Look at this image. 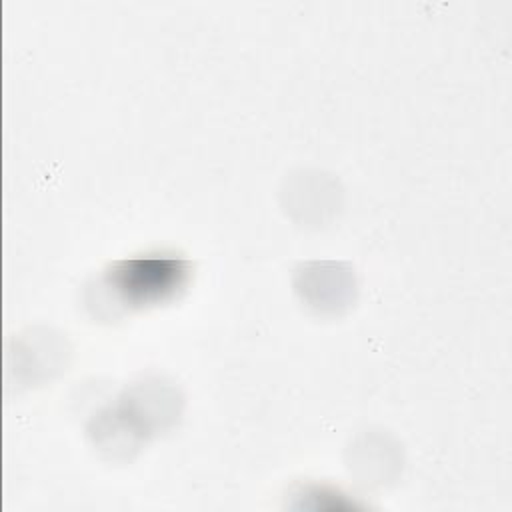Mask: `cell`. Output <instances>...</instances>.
Masks as SVG:
<instances>
[{"mask_svg":"<svg viewBox=\"0 0 512 512\" xmlns=\"http://www.w3.org/2000/svg\"><path fill=\"white\" fill-rule=\"evenodd\" d=\"M186 280V264L174 258L130 260L114 270L112 280L124 302L146 304L162 300Z\"/></svg>","mask_w":512,"mask_h":512,"instance_id":"cell-1","label":"cell"}]
</instances>
